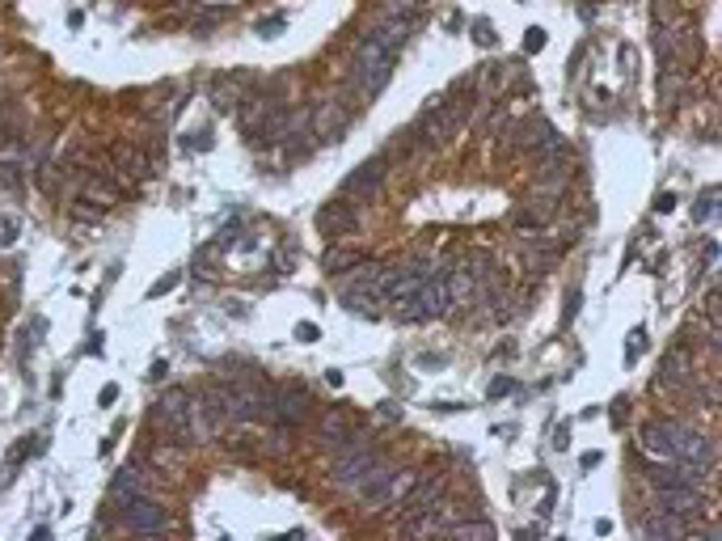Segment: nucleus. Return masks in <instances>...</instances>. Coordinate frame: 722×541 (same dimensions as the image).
I'll return each mask as SVG.
<instances>
[{"mask_svg": "<svg viewBox=\"0 0 722 541\" xmlns=\"http://www.w3.org/2000/svg\"><path fill=\"white\" fill-rule=\"evenodd\" d=\"M385 173H389V161H385V152L372 161H364L359 170H351L343 178V199H364V203H372L376 199V191L385 186Z\"/></svg>", "mask_w": 722, "mask_h": 541, "instance_id": "0eeeda50", "label": "nucleus"}, {"mask_svg": "<svg viewBox=\"0 0 722 541\" xmlns=\"http://www.w3.org/2000/svg\"><path fill=\"white\" fill-rule=\"evenodd\" d=\"M317 431H321V440L338 444V448H343V444L356 436V431H351V423H346V415H338V410H326V415H321V423H317Z\"/></svg>", "mask_w": 722, "mask_h": 541, "instance_id": "a211bd4d", "label": "nucleus"}, {"mask_svg": "<svg viewBox=\"0 0 722 541\" xmlns=\"http://www.w3.org/2000/svg\"><path fill=\"white\" fill-rule=\"evenodd\" d=\"M114 161H119V170L127 173V178H148V173H152V161H148L140 148H132V144L114 148Z\"/></svg>", "mask_w": 722, "mask_h": 541, "instance_id": "6ab92c4d", "label": "nucleus"}, {"mask_svg": "<svg viewBox=\"0 0 722 541\" xmlns=\"http://www.w3.org/2000/svg\"><path fill=\"white\" fill-rule=\"evenodd\" d=\"M119 512H122V529H132V533H165L170 529V512H165L157 499H148V495L127 499Z\"/></svg>", "mask_w": 722, "mask_h": 541, "instance_id": "423d86ee", "label": "nucleus"}, {"mask_svg": "<svg viewBox=\"0 0 722 541\" xmlns=\"http://www.w3.org/2000/svg\"><path fill=\"white\" fill-rule=\"evenodd\" d=\"M186 148H211V127H203V132H190Z\"/></svg>", "mask_w": 722, "mask_h": 541, "instance_id": "72a5a7b5", "label": "nucleus"}, {"mask_svg": "<svg viewBox=\"0 0 722 541\" xmlns=\"http://www.w3.org/2000/svg\"><path fill=\"white\" fill-rule=\"evenodd\" d=\"M562 135L553 132V123H545L541 114H528V119H520V123L512 127V148H532V152H541V148L558 144Z\"/></svg>", "mask_w": 722, "mask_h": 541, "instance_id": "f8f14e48", "label": "nucleus"}, {"mask_svg": "<svg viewBox=\"0 0 722 541\" xmlns=\"http://www.w3.org/2000/svg\"><path fill=\"white\" fill-rule=\"evenodd\" d=\"M376 461H380V453L367 444L364 431H356V436H351V440L338 448V461H334L330 478L338 482V487H359V482L367 478V469L376 466Z\"/></svg>", "mask_w": 722, "mask_h": 541, "instance_id": "7ed1b4c3", "label": "nucleus"}, {"mask_svg": "<svg viewBox=\"0 0 722 541\" xmlns=\"http://www.w3.org/2000/svg\"><path fill=\"white\" fill-rule=\"evenodd\" d=\"M364 262H367L364 250H326L321 267H326V275H346V270H359Z\"/></svg>", "mask_w": 722, "mask_h": 541, "instance_id": "f3484780", "label": "nucleus"}, {"mask_svg": "<svg viewBox=\"0 0 722 541\" xmlns=\"http://www.w3.org/2000/svg\"><path fill=\"white\" fill-rule=\"evenodd\" d=\"M676 208V195H659V203H655V211H672Z\"/></svg>", "mask_w": 722, "mask_h": 541, "instance_id": "f704fd0d", "label": "nucleus"}, {"mask_svg": "<svg viewBox=\"0 0 722 541\" xmlns=\"http://www.w3.org/2000/svg\"><path fill=\"white\" fill-rule=\"evenodd\" d=\"M106 211L111 208H102V203H93V199H76V203H68V216H73L76 224H102L106 221Z\"/></svg>", "mask_w": 722, "mask_h": 541, "instance_id": "412c9836", "label": "nucleus"}, {"mask_svg": "<svg viewBox=\"0 0 722 541\" xmlns=\"http://www.w3.org/2000/svg\"><path fill=\"white\" fill-rule=\"evenodd\" d=\"M541 47H545V30H541V25H532V30H528V38H524V51L532 55V51H541Z\"/></svg>", "mask_w": 722, "mask_h": 541, "instance_id": "c85d7f7f", "label": "nucleus"}, {"mask_svg": "<svg viewBox=\"0 0 722 541\" xmlns=\"http://www.w3.org/2000/svg\"><path fill=\"white\" fill-rule=\"evenodd\" d=\"M178 280H182V270H170V275H161V280L152 283V288H148V296H152V300H157V296L173 292V288H178Z\"/></svg>", "mask_w": 722, "mask_h": 541, "instance_id": "cd10ccee", "label": "nucleus"}, {"mask_svg": "<svg viewBox=\"0 0 722 541\" xmlns=\"http://www.w3.org/2000/svg\"><path fill=\"white\" fill-rule=\"evenodd\" d=\"M393 51H385L372 34L359 38V47H356V60H351V81H356L359 89V98H376L380 89L389 85V76H393Z\"/></svg>", "mask_w": 722, "mask_h": 541, "instance_id": "f257e3e1", "label": "nucleus"}, {"mask_svg": "<svg viewBox=\"0 0 722 541\" xmlns=\"http://www.w3.org/2000/svg\"><path fill=\"white\" fill-rule=\"evenodd\" d=\"M157 423L170 428V436H178L182 444H195V423H190V394L186 389H170L157 402Z\"/></svg>", "mask_w": 722, "mask_h": 541, "instance_id": "39448f33", "label": "nucleus"}, {"mask_svg": "<svg viewBox=\"0 0 722 541\" xmlns=\"http://www.w3.org/2000/svg\"><path fill=\"white\" fill-rule=\"evenodd\" d=\"M283 25H288L283 17H267V22H258V34H262V38H275Z\"/></svg>", "mask_w": 722, "mask_h": 541, "instance_id": "c756f323", "label": "nucleus"}, {"mask_svg": "<svg viewBox=\"0 0 722 541\" xmlns=\"http://www.w3.org/2000/svg\"><path fill=\"white\" fill-rule=\"evenodd\" d=\"M270 114V102H262V98H245L241 102V111H237V119H241V127L249 135H258V127H262V119Z\"/></svg>", "mask_w": 722, "mask_h": 541, "instance_id": "aec40b11", "label": "nucleus"}, {"mask_svg": "<svg viewBox=\"0 0 722 541\" xmlns=\"http://www.w3.org/2000/svg\"><path fill=\"white\" fill-rule=\"evenodd\" d=\"M415 127H410V132H397V140H393L389 144V152H385V161H397V157H410V152H415Z\"/></svg>", "mask_w": 722, "mask_h": 541, "instance_id": "393cba45", "label": "nucleus"}, {"mask_svg": "<svg viewBox=\"0 0 722 541\" xmlns=\"http://www.w3.org/2000/svg\"><path fill=\"white\" fill-rule=\"evenodd\" d=\"M655 507L688 525V520L701 512V495H698V487H659V491H655Z\"/></svg>", "mask_w": 722, "mask_h": 541, "instance_id": "9b49d317", "label": "nucleus"}, {"mask_svg": "<svg viewBox=\"0 0 722 541\" xmlns=\"http://www.w3.org/2000/svg\"><path fill=\"white\" fill-rule=\"evenodd\" d=\"M600 466V453H583V469H596Z\"/></svg>", "mask_w": 722, "mask_h": 541, "instance_id": "c9c22d12", "label": "nucleus"}, {"mask_svg": "<svg viewBox=\"0 0 722 541\" xmlns=\"http://www.w3.org/2000/svg\"><path fill=\"white\" fill-rule=\"evenodd\" d=\"M81 195L93 199V203H102V208H114V199H119V186H114L111 178H106V182H102V178H89Z\"/></svg>", "mask_w": 722, "mask_h": 541, "instance_id": "5701e85b", "label": "nucleus"}, {"mask_svg": "<svg viewBox=\"0 0 722 541\" xmlns=\"http://www.w3.org/2000/svg\"><path fill=\"white\" fill-rule=\"evenodd\" d=\"M317 229L326 237H346L359 229V216L351 203H338V199H334V203H326V208L317 211Z\"/></svg>", "mask_w": 722, "mask_h": 541, "instance_id": "ddd939ff", "label": "nucleus"}, {"mask_svg": "<svg viewBox=\"0 0 722 541\" xmlns=\"http://www.w3.org/2000/svg\"><path fill=\"white\" fill-rule=\"evenodd\" d=\"M638 533L642 537H680L685 533V520L668 516V512H659V507H650V516L638 525Z\"/></svg>", "mask_w": 722, "mask_h": 541, "instance_id": "2eb2a0df", "label": "nucleus"}, {"mask_svg": "<svg viewBox=\"0 0 722 541\" xmlns=\"http://www.w3.org/2000/svg\"><path fill=\"white\" fill-rule=\"evenodd\" d=\"M714 211H718V186H710V191H706V195L698 199V208H693V216H698V221H710Z\"/></svg>", "mask_w": 722, "mask_h": 541, "instance_id": "a878e982", "label": "nucleus"}, {"mask_svg": "<svg viewBox=\"0 0 722 541\" xmlns=\"http://www.w3.org/2000/svg\"><path fill=\"white\" fill-rule=\"evenodd\" d=\"M229 410H233V418H241V423L275 418V402H270V394L258 381H249V377H241L237 385H229Z\"/></svg>", "mask_w": 722, "mask_h": 541, "instance_id": "20e7f679", "label": "nucleus"}, {"mask_svg": "<svg viewBox=\"0 0 722 541\" xmlns=\"http://www.w3.org/2000/svg\"><path fill=\"white\" fill-rule=\"evenodd\" d=\"M275 402V423L279 428H300L308 415H313V398H308L305 385H279V394H270Z\"/></svg>", "mask_w": 722, "mask_h": 541, "instance_id": "6e6552de", "label": "nucleus"}, {"mask_svg": "<svg viewBox=\"0 0 722 541\" xmlns=\"http://www.w3.org/2000/svg\"><path fill=\"white\" fill-rule=\"evenodd\" d=\"M448 533L461 541H490L494 537V525L490 520H461V525H448Z\"/></svg>", "mask_w": 722, "mask_h": 541, "instance_id": "4be33fe9", "label": "nucleus"}, {"mask_svg": "<svg viewBox=\"0 0 722 541\" xmlns=\"http://www.w3.org/2000/svg\"><path fill=\"white\" fill-rule=\"evenodd\" d=\"M512 389H515L512 377H494V381H490V398H502V394H512Z\"/></svg>", "mask_w": 722, "mask_h": 541, "instance_id": "2f4dec72", "label": "nucleus"}, {"mask_svg": "<svg viewBox=\"0 0 722 541\" xmlns=\"http://www.w3.org/2000/svg\"><path fill=\"white\" fill-rule=\"evenodd\" d=\"M0 191H22V165L13 157H0Z\"/></svg>", "mask_w": 722, "mask_h": 541, "instance_id": "b1692460", "label": "nucleus"}, {"mask_svg": "<svg viewBox=\"0 0 722 541\" xmlns=\"http://www.w3.org/2000/svg\"><path fill=\"white\" fill-rule=\"evenodd\" d=\"M296 339H300V343H317L321 330L313 326V321H300V326H296Z\"/></svg>", "mask_w": 722, "mask_h": 541, "instance_id": "7c9ffc66", "label": "nucleus"}, {"mask_svg": "<svg viewBox=\"0 0 722 541\" xmlns=\"http://www.w3.org/2000/svg\"><path fill=\"white\" fill-rule=\"evenodd\" d=\"M144 487H148V474H144V466L140 461H132V466H122L119 474L111 478V504L114 507H122L127 499H135V495H144Z\"/></svg>", "mask_w": 722, "mask_h": 541, "instance_id": "4468645a", "label": "nucleus"}, {"mask_svg": "<svg viewBox=\"0 0 722 541\" xmlns=\"http://www.w3.org/2000/svg\"><path fill=\"white\" fill-rule=\"evenodd\" d=\"M17 233H22L17 216H5V211H0V250H9L13 241H17Z\"/></svg>", "mask_w": 722, "mask_h": 541, "instance_id": "bb28decb", "label": "nucleus"}, {"mask_svg": "<svg viewBox=\"0 0 722 541\" xmlns=\"http://www.w3.org/2000/svg\"><path fill=\"white\" fill-rule=\"evenodd\" d=\"M688 381V351H668L663 356V369H659V389H672V385H685Z\"/></svg>", "mask_w": 722, "mask_h": 541, "instance_id": "dca6fc26", "label": "nucleus"}, {"mask_svg": "<svg viewBox=\"0 0 722 541\" xmlns=\"http://www.w3.org/2000/svg\"><path fill=\"white\" fill-rule=\"evenodd\" d=\"M473 38H478L482 47H494V30H490V22H478V25H473Z\"/></svg>", "mask_w": 722, "mask_h": 541, "instance_id": "473e14b6", "label": "nucleus"}, {"mask_svg": "<svg viewBox=\"0 0 722 541\" xmlns=\"http://www.w3.org/2000/svg\"><path fill=\"white\" fill-rule=\"evenodd\" d=\"M233 418L229 410V385H208L199 398H190V423H195V440H211V436H220L224 423Z\"/></svg>", "mask_w": 722, "mask_h": 541, "instance_id": "f03ea898", "label": "nucleus"}, {"mask_svg": "<svg viewBox=\"0 0 722 541\" xmlns=\"http://www.w3.org/2000/svg\"><path fill=\"white\" fill-rule=\"evenodd\" d=\"M351 119H356V114L346 111L338 98H330V102H321L317 111L308 114V127H313V135H321V140H343V132L351 127Z\"/></svg>", "mask_w": 722, "mask_h": 541, "instance_id": "9d476101", "label": "nucleus"}, {"mask_svg": "<svg viewBox=\"0 0 722 541\" xmlns=\"http://www.w3.org/2000/svg\"><path fill=\"white\" fill-rule=\"evenodd\" d=\"M680 436H685L680 423H672V418H650L647 428H642V448L655 453V457L676 461V453H680Z\"/></svg>", "mask_w": 722, "mask_h": 541, "instance_id": "1a4fd4ad", "label": "nucleus"}]
</instances>
